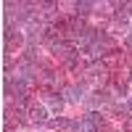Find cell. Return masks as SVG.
<instances>
[{"mask_svg": "<svg viewBox=\"0 0 132 132\" xmlns=\"http://www.w3.org/2000/svg\"><path fill=\"white\" fill-rule=\"evenodd\" d=\"M129 79H132V77H129Z\"/></svg>", "mask_w": 132, "mask_h": 132, "instance_id": "52a82bcc", "label": "cell"}, {"mask_svg": "<svg viewBox=\"0 0 132 132\" xmlns=\"http://www.w3.org/2000/svg\"><path fill=\"white\" fill-rule=\"evenodd\" d=\"M48 106H50V108H53V111H56V114H58V111H61V108H63V98H61V95H56V93H53V95L48 98Z\"/></svg>", "mask_w": 132, "mask_h": 132, "instance_id": "3957f363", "label": "cell"}, {"mask_svg": "<svg viewBox=\"0 0 132 132\" xmlns=\"http://www.w3.org/2000/svg\"><path fill=\"white\" fill-rule=\"evenodd\" d=\"M69 101L71 103H79L82 101V90H79V87H71V90H69Z\"/></svg>", "mask_w": 132, "mask_h": 132, "instance_id": "8992f818", "label": "cell"}, {"mask_svg": "<svg viewBox=\"0 0 132 132\" xmlns=\"http://www.w3.org/2000/svg\"><path fill=\"white\" fill-rule=\"evenodd\" d=\"M71 129L74 132H98V127L90 122V119H82V122H74L71 124Z\"/></svg>", "mask_w": 132, "mask_h": 132, "instance_id": "7a4b0ae2", "label": "cell"}, {"mask_svg": "<svg viewBox=\"0 0 132 132\" xmlns=\"http://www.w3.org/2000/svg\"><path fill=\"white\" fill-rule=\"evenodd\" d=\"M74 11H77V16H87L93 11V3H74Z\"/></svg>", "mask_w": 132, "mask_h": 132, "instance_id": "277c9868", "label": "cell"}, {"mask_svg": "<svg viewBox=\"0 0 132 132\" xmlns=\"http://www.w3.org/2000/svg\"><path fill=\"white\" fill-rule=\"evenodd\" d=\"M29 116H32V122L45 124V122H48V108H45V106H32V108H29Z\"/></svg>", "mask_w": 132, "mask_h": 132, "instance_id": "6da1fadb", "label": "cell"}, {"mask_svg": "<svg viewBox=\"0 0 132 132\" xmlns=\"http://www.w3.org/2000/svg\"><path fill=\"white\" fill-rule=\"evenodd\" d=\"M85 119H90V122H93V124H95L98 129H101V127L106 124V122H103V116H101V114H98V111H90V114H87Z\"/></svg>", "mask_w": 132, "mask_h": 132, "instance_id": "5b68a950", "label": "cell"}]
</instances>
